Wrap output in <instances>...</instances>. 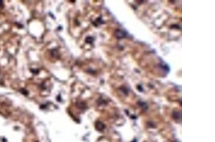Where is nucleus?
Segmentation results:
<instances>
[{
    "label": "nucleus",
    "mask_w": 215,
    "mask_h": 142,
    "mask_svg": "<svg viewBox=\"0 0 215 142\" xmlns=\"http://www.w3.org/2000/svg\"><path fill=\"white\" fill-rule=\"evenodd\" d=\"M117 37L119 38H123L125 36V34H124V33L122 31H121V30H118L116 32V35Z\"/></svg>",
    "instance_id": "obj_1"
}]
</instances>
